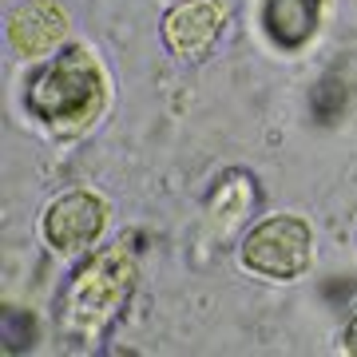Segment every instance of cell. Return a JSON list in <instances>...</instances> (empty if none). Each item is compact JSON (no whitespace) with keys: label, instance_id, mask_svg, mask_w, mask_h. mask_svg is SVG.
Returning <instances> with one entry per match:
<instances>
[{"label":"cell","instance_id":"277c9868","mask_svg":"<svg viewBox=\"0 0 357 357\" xmlns=\"http://www.w3.org/2000/svg\"><path fill=\"white\" fill-rule=\"evenodd\" d=\"M107 222V206L91 191H68L44 211V238L64 255L88 250Z\"/></svg>","mask_w":357,"mask_h":357},{"label":"cell","instance_id":"3957f363","mask_svg":"<svg viewBox=\"0 0 357 357\" xmlns=\"http://www.w3.org/2000/svg\"><path fill=\"white\" fill-rule=\"evenodd\" d=\"M310 258H314V234L302 218L282 215L258 222L243 243V262L262 278L290 282L298 274H306Z\"/></svg>","mask_w":357,"mask_h":357},{"label":"cell","instance_id":"5b68a950","mask_svg":"<svg viewBox=\"0 0 357 357\" xmlns=\"http://www.w3.org/2000/svg\"><path fill=\"white\" fill-rule=\"evenodd\" d=\"M227 24V8L218 0H195V4H183L163 20V40L175 56H187V60H199L215 48L218 32Z\"/></svg>","mask_w":357,"mask_h":357},{"label":"cell","instance_id":"30bf717a","mask_svg":"<svg viewBox=\"0 0 357 357\" xmlns=\"http://www.w3.org/2000/svg\"><path fill=\"white\" fill-rule=\"evenodd\" d=\"M345 349L357 354V310H354V318H349V326H345Z\"/></svg>","mask_w":357,"mask_h":357},{"label":"cell","instance_id":"52a82bcc","mask_svg":"<svg viewBox=\"0 0 357 357\" xmlns=\"http://www.w3.org/2000/svg\"><path fill=\"white\" fill-rule=\"evenodd\" d=\"M318 16H321V0H266L262 24H266L274 44L302 48L318 32Z\"/></svg>","mask_w":357,"mask_h":357},{"label":"cell","instance_id":"9c48e42d","mask_svg":"<svg viewBox=\"0 0 357 357\" xmlns=\"http://www.w3.org/2000/svg\"><path fill=\"white\" fill-rule=\"evenodd\" d=\"M16 321H20V310H4V349L8 354H16L20 345H32V337H36V326H32V318L24 321V330H16Z\"/></svg>","mask_w":357,"mask_h":357},{"label":"cell","instance_id":"7a4b0ae2","mask_svg":"<svg viewBox=\"0 0 357 357\" xmlns=\"http://www.w3.org/2000/svg\"><path fill=\"white\" fill-rule=\"evenodd\" d=\"M28 112L44 123H84L103 107V72L88 48H72L28 84Z\"/></svg>","mask_w":357,"mask_h":357},{"label":"cell","instance_id":"ba28073f","mask_svg":"<svg viewBox=\"0 0 357 357\" xmlns=\"http://www.w3.org/2000/svg\"><path fill=\"white\" fill-rule=\"evenodd\" d=\"M310 107H314V115H318V123H333V119L345 112V79L337 76V72H330V76L314 88Z\"/></svg>","mask_w":357,"mask_h":357},{"label":"cell","instance_id":"8992f818","mask_svg":"<svg viewBox=\"0 0 357 357\" xmlns=\"http://www.w3.org/2000/svg\"><path fill=\"white\" fill-rule=\"evenodd\" d=\"M68 36V16L52 0H28L8 20V40L20 56H48Z\"/></svg>","mask_w":357,"mask_h":357},{"label":"cell","instance_id":"6da1fadb","mask_svg":"<svg viewBox=\"0 0 357 357\" xmlns=\"http://www.w3.org/2000/svg\"><path fill=\"white\" fill-rule=\"evenodd\" d=\"M131 286H135V246L131 238L103 246L88 258V266L76 270V278L64 294V330L79 342H91L107 330V321L123 310Z\"/></svg>","mask_w":357,"mask_h":357}]
</instances>
